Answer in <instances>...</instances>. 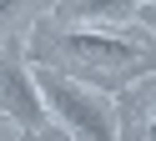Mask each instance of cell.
Here are the masks:
<instances>
[{
  "instance_id": "6da1fadb",
  "label": "cell",
  "mask_w": 156,
  "mask_h": 141,
  "mask_svg": "<svg viewBox=\"0 0 156 141\" xmlns=\"http://www.w3.org/2000/svg\"><path fill=\"white\" fill-rule=\"evenodd\" d=\"M35 66L61 76L76 66L101 86H126L156 70V40L146 25H45L35 35Z\"/></svg>"
},
{
  "instance_id": "7a4b0ae2",
  "label": "cell",
  "mask_w": 156,
  "mask_h": 141,
  "mask_svg": "<svg viewBox=\"0 0 156 141\" xmlns=\"http://www.w3.org/2000/svg\"><path fill=\"white\" fill-rule=\"evenodd\" d=\"M30 76H35V91H41L45 111H51L76 141H121L111 96H106L101 86H81V81L61 76V70H45V66H35Z\"/></svg>"
},
{
  "instance_id": "3957f363",
  "label": "cell",
  "mask_w": 156,
  "mask_h": 141,
  "mask_svg": "<svg viewBox=\"0 0 156 141\" xmlns=\"http://www.w3.org/2000/svg\"><path fill=\"white\" fill-rule=\"evenodd\" d=\"M0 116L15 121L20 131H41L51 121L41 91H35L30 66L20 60V45H0Z\"/></svg>"
},
{
  "instance_id": "277c9868",
  "label": "cell",
  "mask_w": 156,
  "mask_h": 141,
  "mask_svg": "<svg viewBox=\"0 0 156 141\" xmlns=\"http://www.w3.org/2000/svg\"><path fill=\"white\" fill-rule=\"evenodd\" d=\"M136 15H141V20H146V25H151V30H146V35H151V40H156V5H136Z\"/></svg>"
},
{
  "instance_id": "5b68a950",
  "label": "cell",
  "mask_w": 156,
  "mask_h": 141,
  "mask_svg": "<svg viewBox=\"0 0 156 141\" xmlns=\"http://www.w3.org/2000/svg\"><path fill=\"white\" fill-rule=\"evenodd\" d=\"M5 15H10V5H0V20H5Z\"/></svg>"
},
{
  "instance_id": "8992f818",
  "label": "cell",
  "mask_w": 156,
  "mask_h": 141,
  "mask_svg": "<svg viewBox=\"0 0 156 141\" xmlns=\"http://www.w3.org/2000/svg\"><path fill=\"white\" fill-rule=\"evenodd\" d=\"M151 141H156V121H151Z\"/></svg>"
},
{
  "instance_id": "52a82bcc",
  "label": "cell",
  "mask_w": 156,
  "mask_h": 141,
  "mask_svg": "<svg viewBox=\"0 0 156 141\" xmlns=\"http://www.w3.org/2000/svg\"><path fill=\"white\" fill-rule=\"evenodd\" d=\"M0 141H5V131H0Z\"/></svg>"
}]
</instances>
